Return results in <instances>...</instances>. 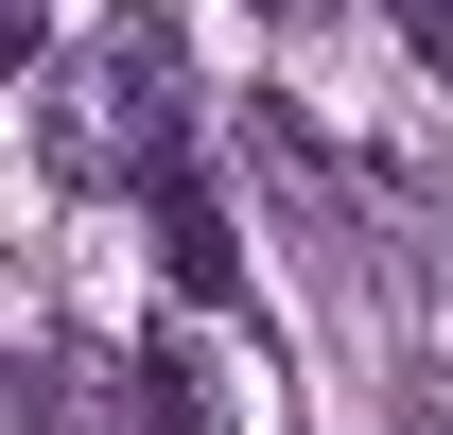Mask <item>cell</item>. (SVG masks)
<instances>
[{"label":"cell","instance_id":"1","mask_svg":"<svg viewBox=\"0 0 453 435\" xmlns=\"http://www.w3.org/2000/svg\"><path fill=\"white\" fill-rule=\"evenodd\" d=\"M35 157H53L70 192H157V174L192 157V35H174L157 0H122L88 53L35 70Z\"/></svg>","mask_w":453,"mask_h":435},{"label":"cell","instance_id":"2","mask_svg":"<svg viewBox=\"0 0 453 435\" xmlns=\"http://www.w3.org/2000/svg\"><path fill=\"white\" fill-rule=\"evenodd\" d=\"M140 226H157V279L192 296V314H244V226L210 210V174H192V157H174L157 192H140Z\"/></svg>","mask_w":453,"mask_h":435},{"label":"cell","instance_id":"3","mask_svg":"<svg viewBox=\"0 0 453 435\" xmlns=\"http://www.w3.org/2000/svg\"><path fill=\"white\" fill-rule=\"evenodd\" d=\"M122 418H140V435H244V418H226V366L192 348V331H140V366H122Z\"/></svg>","mask_w":453,"mask_h":435},{"label":"cell","instance_id":"4","mask_svg":"<svg viewBox=\"0 0 453 435\" xmlns=\"http://www.w3.org/2000/svg\"><path fill=\"white\" fill-rule=\"evenodd\" d=\"M401 435H453V366H436V348L401 366Z\"/></svg>","mask_w":453,"mask_h":435},{"label":"cell","instance_id":"5","mask_svg":"<svg viewBox=\"0 0 453 435\" xmlns=\"http://www.w3.org/2000/svg\"><path fill=\"white\" fill-rule=\"evenodd\" d=\"M384 18H401V53H418V70H453V0H384Z\"/></svg>","mask_w":453,"mask_h":435},{"label":"cell","instance_id":"6","mask_svg":"<svg viewBox=\"0 0 453 435\" xmlns=\"http://www.w3.org/2000/svg\"><path fill=\"white\" fill-rule=\"evenodd\" d=\"M262 18H280V35H314V18H332V0H262Z\"/></svg>","mask_w":453,"mask_h":435}]
</instances>
